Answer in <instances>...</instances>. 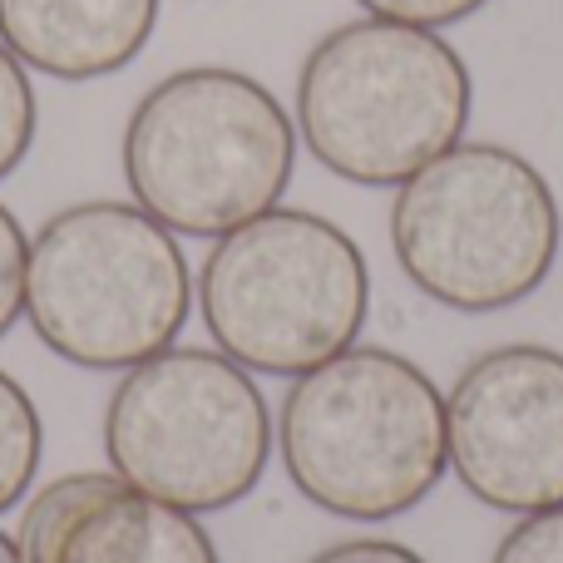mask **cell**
Instances as JSON below:
<instances>
[{"label": "cell", "mask_w": 563, "mask_h": 563, "mask_svg": "<svg viewBox=\"0 0 563 563\" xmlns=\"http://www.w3.org/2000/svg\"><path fill=\"white\" fill-rule=\"evenodd\" d=\"M277 450L301 499L380 525L416 509L450 470L445 396L416 361L346 346L282 396Z\"/></svg>", "instance_id": "obj_1"}, {"label": "cell", "mask_w": 563, "mask_h": 563, "mask_svg": "<svg viewBox=\"0 0 563 563\" xmlns=\"http://www.w3.org/2000/svg\"><path fill=\"white\" fill-rule=\"evenodd\" d=\"M470 104V69L440 30L366 15L301 59L297 139L346 184L400 188L465 139Z\"/></svg>", "instance_id": "obj_2"}, {"label": "cell", "mask_w": 563, "mask_h": 563, "mask_svg": "<svg viewBox=\"0 0 563 563\" xmlns=\"http://www.w3.org/2000/svg\"><path fill=\"white\" fill-rule=\"evenodd\" d=\"M297 168V119L263 79L194 65L158 79L124 124V184L184 238H223L282 208Z\"/></svg>", "instance_id": "obj_3"}, {"label": "cell", "mask_w": 563, "mask_h": 563, "mask_svg": "<svg viewBox=\"0 0 563 563\" xmlns=\"http://www.w3.org/2000/svg\"><path fill=\"white\" fill-rule=\"evenodd\" d=\"M563 218L549 178L505 144H465L396 188L390 247L410 287L450 311H505L559 263Z\"/></svg>", "instance_id": "obj_4"}, {"label": "cell", "mask_w": 563, "mask_h": 563, "mask_svg": "<svg viewBox=\"0 0 563 563\" xmlns=\"http://www.w3.org/2000/svg\"><path fill=\"white\" fill-rule=\"evenodd\" d=\"M194 282L178 238L139 203L59 208L25 257V317L59 361L129 371L178 341Z\"/></svg>", "instance_id": "obj_5"}, {"label": "cell", "mask_w": 563, "mask_h": 563, "mask_svg": "<svg viewBox=\"0 0 563 563\" xmlns=\"http://www.w3.org/2000/svg\"><path fill=\"white\" fill-rule=\"evenodd\" d=\"M194 291L223 356L263 376H307L356 346L371 311V267L331 218L273 208L218 238Z\"/></svg>", "instance_id": "obj_6"}, {"label": "cell", "mask_w": 563, "mask_h": 563, "mask_svg": "<svg viewBox=\"0 0 563 563\" xmlns=\"http://www.w3.org/2000/svg\"><path fill=\"white\" fill-rule=\"evenodd\" d=\"M104 455L119 479L188 515L247 499L273 460V410L223 351L168 346L124 371L104 410Z\"/></svg>", "instance_id": "obj_7"}, {"label": "cell", "mask_w": 563, "mask_h": 563, "mask_svg": "<svg viewBox=\"0 0 563 563\" xmlns=\"http://www.w3.org/2000/svg\"><path fill=\"white\" fill-rule=\"evenodd\" d=\"M450 470L479 505L539 515L563 505V351L499 346L445 396Z\"/></svg>", "instance_id": "obj_8"}, {"label": "cell", "mask_w": 563, "mask_h": 563, "mask_svg": "<svg viewBox=\"0 0 563 563\" xmlns=\"http://www.w3.org/2000/svg\"><path fill=\"white\" fill-rule=\"evenodd\" d=\"M15 544L25 563H218L198 515L144 495L114 470L40 485Z\"/></svg>", "instance_id": "obj_9"}, {"label": "cell", "mask_w": 563, "mask_h": 563, "mask_svg": "<svg viewBox=\"0 0 563 563\" xmlns=\"http://www.w3.org/2000/svg\"><path fill=\"white\" fill-rule=\"evenodd\" d=\"M158 0H0V45L49 79H104L144 55Z\"/></svg>", "instance_id": "obj_10"}, {"label": "cell", "mask_w": 563, "mask_h": 563, "mask_svg": "<svg viewBox=\"0 0 563 563\" xmlns=\"http://www.w3.org/2000/svg\"><path fill=\"white\" fill-rule=\"evenodd\" d=\"M40 450H45V430H40L35 400L15 376L0 371V515L15 509L35 485Z\"/></svg>", "instance_id": "obj_11"}, {"label": "cell", "mask_w": 563, "mask_h": 563, "mask_svg": "<svg viewBox=\"0 0 563 563\" xmlns=\"http://www.w3.org/2000/svg\"><path fill=\"white\" fill-rule=\"evenodd\" d=\"M35 85H30V69L0 45V184L25 164L30 144H35Z\"/></svg>", "instance_id": "obj_12"}, {"label": "cell", "mask_w": 563, "mask_h": 563, "mask_svg": "<svg viewBox=\"0 0 563 563\" xmlns=\"http://www.w3.org/2000/svg\"><path fill=\"white\" fill-rule=\"evenodd\" d=\"M489 563H563V505L519 515V525L499 539Z\"/></svg>", "instance_id": "obj_13"}, {"label": "cell", "mask_w": 563, "mask_h": 563, "mask_svg": "<svg viewBox=\"0 0 563 563\" xmlns=\"http://www.w3.org/2000/svg\"><path fill=\"white\" fill-rule=\"evenodd\" d=\"M25 257H30L25 228L0 203V336L25 317Z\"/></svg>", "instance_id": "obj_14"}, {"label": "cell", "mask_w": 563, "mask_h": 563, "mask_svg": "<svg viewBox=\"0 0 563 563\" xmlns=\"http://www.w3.org/2000/svg\"><path fill=\"white\" fill-rule=\"evenodd\" d=\"M366 15L376 20H400V25H420V30H445L470 20L485 0H356Z\"/></svg>", "instance_id": "obj_15"}, {"label": "cell", "mask_w": 563, "mask_h": 563, "mask_svg": "<svg viewBox=\"0 0 563 563\" xmlns=\"http://www.w3.org/2000/svg\"><path fill=\"white\" fill-rule=\"evenodd\" d=\"M307 563H426L416 549L396 544V539H351V544H331Z\"/></svg>", "instance_id": "obj_16"}, {"label": "cell", "mask_w": 563, "mask_h": 563, "mask_svg": "<svg viewBox=\"0 0 563 563\" xmlns=\"http://www.w3.org/2000/svg\"><path fill=\"white\" fill-rule=\"evenodd\" d=\"M0 563H25V559H20V544L10 534H0Z\"/></svg>", "instance_id": "obj_17"}]
</instances>
